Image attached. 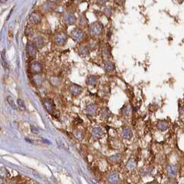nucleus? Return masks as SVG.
I'll return each mask as SVG.
<instances>
[{"label":"nucleus","instance_id":"obj_1","mask_svg":"<svg viewBox=\"0 0 184 184\" xmlns=\"http://www.w3.org/2000/svg\"><path fill=\"white\" fill-rule=\"evenodd\" d=\"M103 29L104 26L101 23H93L90 25L88 30H89L90 35L92 36H98L102 33Z\"/></svg>","mask_w":184,"mask_h":184},{"label":"nucleus","instance_id":"obj_2","mask_svg":"<svg viewBox=\"0 0 184 184\" xmlns=\"http://www.w3.org/2000/svg\"><path fill=\"white\" fill-rule=\"evenodd\" d=\"M84 32L78 28L74 29L71 32V37L75 41H81L84 38Z\"/></svg>","mask_w":184,"mask_h":184},{"label":"nucleus","instance_id":"obj_3","mask_svg":"<svg viewBox=\"0 0 184 184\" xmlns=\"http://www.w3.org/2000/svg\"><path fill=\"white\" fill-rule=\"evenodd\" d=\"M27 53H28V55L30 56V57L33 58L35 57V55H36V52H37V47L35 45V42H28V44H27Z\"/></svg>","mask_w":184,"mask_h":184},{"label":"nucleus","instance_id":"obj_4","mask_svg":"<svg viewBox=\"0 0 184 184\" xmlns=\"http://www.w3.org/2000/svg\"><path fill=\"white\" fill-rule=\"evenodd\" d=\"M67 41V35L65 33H59L57 34L54 37V42L56 45H63Z\"/></svg>","mask_w":184,"mask_h":184},{"label":"nucleus","instance_id":"obj_5","mask_svg":"<svg viewBox=\"0 0 184 184\" xmlns=\"http://www.w3.org/2000/svg\"><path fill=\"white\" fill-rule=\"evenodd\" d=\"M177 173H178V168H177L176 166H174V165L172 164L167 166L166 173L168 177H170V178H174L175 175H177Z\"/></svg>","mask_w":184,"mask_h":184},{"label":"nucleus","instance_id":"obj_6","mask_svg":"<svg viewBox=\"0 0 184 184\" xmlns=\"http://www.w3.org/2000/svg\"><path fill=\"white\" fill-rule=\"evenodd\" d=\"M30 69L32 74H39L42 71V66L40 63L37 62V61H32L30 64Z\"/></svg>","mask_w":184,"mask_h":184},{"label":"nucleus","instance_id":"obj_7","mask_svg":"<svg viewBox=\"0 0 184 184\" xmlns=\"http://www.w3.org/2000/svg\"><path fill=\"white\" fill-rule=\"evenodd\" d=\"M107 179L108 180L109 183L111 184H117L120 181V175L117 174L115 172H112V173H109L107 176Z\"/></svg>","mask_w":184,"mask_h":184},{"label":"nucleus","instance_id":"obj_8","mask_svg":"<svg viewBox=\"0 0 184 184\" xmlns=\"http://www.w3.org/2000/svg\"><path fill=\"white\" fill-rule=\"evenodd\" d=\"M157 128L159 129L161 132H165L168 129L169 124L166 120H160L157 123Z\"/></svg>","mask_w":184,"mask_h":184},{"label":"nucleus","instance_id":"obj_9","mask_svg":"<svg viewBox=\"0 0 184 184\" xmlns=\"http://www.w3.org/2000/svg\"><path fill=\"white\" fill-rule=\"evenodd\" d=\"M42 104H43L45 109L49 112V113L50 114L53 113V111L54 110V104L51 100L45 99V101H43V102H42Z\"/></svg>","mask_w":184,"mask_h":184},{"label":"nucleus","instance_id":"obj_10","mask_svg":"<svg viewBox=\"0 0 184 184\" xmlns=\"http://www.w3.org/2000/svg\"><path fill=\"white\" fill-rule=\"evenodd\" d=\"M64 20L66 22V24L68 25H73L76 23V18L74 14H71V13H68L67 15H65Z\"/></svg>","mask_w":184,"mask_h":184},{"label":"nucleus","instance_id":"obj_11","mask_svg":"<svg viewBox=\"0 0 184 184\" xmlns=\"http://www.w3.org/2000/svg\"><path fill=\"white\" fill-rule=\"evenodd\" d=\"M69 89L71 93H72L74 96H77V95L79 94V93L81 92V91H82V88H81V86L76 84L71 85V86H70Z\"/></svg>","mask_w":184,"mask_h":184},{"label":"nucleus","instance_id":"obj_12","mask_svg":"<svg viewBox=\"0 0 184 184\" xmlns=\"http://www.w3.org/2000/svg\"><path fill=\"white\" fill-rule=\"evenodd\" d=\"M104 69L107 72H112L115 69V66L112 61H107L104 63Z\"/></svg>","mask_w":184,"mask_h":184},{"label":"nucleus","instance_id":"obj_13","mask_svg":"<svg viewBox=\"0 0 184 184\" xmlns=\"http://www.w3.org/2000/svg\"><path fill=\"white\" fill-rule=\"evenodd\" d=\"M41 21V16L38 13H32L30 17V22L32 24H37Z\"/></svg>","mask_w":184,"mask_h":184},{"label":"nucleus","instance_id":"obj_14","mask_svg":"<svg viewBox=\"0 0 184 184\" xmlns=\"http://www.w3.org/2000/svg\"><path fill=\"white\" fill-rule=\"evenodd\" d=\"M122 136H123V137L125 138V139H129L132 137V131H131V129L127 127H124V128L122 129Z\"/></svg>","mask_w":184,"mask_h":184},{"label":"nucleus","instance_id":"obj_15","mask_svg":"<svg viewBox=\"0 0 184 184\" xmlns=\"http://www.w3.org/2000/svg\"><path fill=\"white\" fill-rule=\"evenodd\" d=\"M85 112H86L88 115H90V116L93 115L96 112V105H94V104L88 105V106L86 108Z\"/></svg>","mask_w":184,"mask_h":184},{"label":"nucleus","instance_id":"obj_16","mask_svg":"<svg viewBox=\"0 0 184 184\" xmlns=\"http://www.w3.org/2000/svg\"><path fill=\"white\" fill-rule=\"evenodd\" d=\"M78 52H79L80 55L82 56V57L83 58L88 55V54H89V50H88V47L85 45L81 46V47L78 48Z\"/></svg>","mask_w":184,"mask_h":184},{"label":"nucleus","instance_id":"obj_17","mask_svg":"<svg viewBox=\"0 0 184 184\" xmlns=\"http://www.w3.org/2000/svg\"><path fill=\"white\" fill-rule=\"evenodd\" d=\"M91 134L92 135L94 136L95 137H100L103 135L104 132L100 127H94V128L92 129Z\"/></svg>","mask_w":184,"mask_h":184},{"label":"nucleus","instance_id":"obj_18","mask_svg":"<svg viewBox=\"0 0 184 184\" xmlns=\"http://www.w3.org/2000/svg\"><path fill=\"white\" fill-rule=\"evenodd\" d=\"M35 45H36L37 47H41L44 45V40L43 38L41 37H37L35 39Z\"/></svg>","mask_w":184,"mask_h":184},{"label":"nucleus","instance_id":"obj_19","mask_svg":"<svg viewBox=\"0 0 184 184\" xmlns=\"http://www.w3.org/2000/svg\"><path fill=\"white\" fill-rule=\"evenodd\" d=\"M136 166H137V163H136V161H134V160H131V161H129L128 163H127V164L126 165V167H127V168L128 170H133L135 168Z\"/></svg>","mask_w":184,"mask_h":184},{"label":"nucleus","instance_id":"obj_20","mask_svg":"<svg viewBox=\"0 0 184 184\" xmlns=\"http://www.w3.org/2000/svg\"><path fill=\"white\" fill-rule=\"evenodd\" d=\"M97 82V77L94 76H89L87 78V81H86V83L88 85H94L96 84Z\"/></svg>","mask_w":184,"mask_h":184},{"label":"nucleus","instance_id":"obj_21","mask_svg":"<svg viewBox=\"0 0 184 184\" xmlns=\"http://www.w3.org/2000/svg\"><path fill=\"white\" fill-rule=\"evenodd\" d=\"M7 101H8V103L9 104L10 106L12 107V108L14 109V110H16V109H17L16 104L15 103V101H14V99H12V97L8 96L7 97Z\"/></svg>","mask_w":184,"mask_h":184},{"label":"nucleus","instance_id":"obj_22","mask_svg":"<svg viewBox=\"0 0 184 184\" xmlns=\"http://www.w3.org/2000/svg\"><path fill=\"white\" fill-rule=\"evenodd\" d=\"M18 105L19 108L21 110H24L25 109V103H24V101L22 99H18Z\"/></svg>","mask_w":184,"mask_h":184},{"label":"nucleus","instance_id":"obj_23","mask_svg":"<svg viewBox=\"0 0 184 184\" xmlns=\"http://www.w3.org/2000/svg\"><path fill=\"white\" fill-rule=\"evenodd\" d=\"M121 159V156L120 155H115V156H112L110 157V160H112V161L113 162H117Z\"/></svg>","mask_w":184,"mask_h":184},{"label":"nucleus","instance_id":"obj_24","mask_svg":"<svg viewBox=\"0 0 184 184\" xmlns=\"http://www.w3.org/2000/svg\"><path fill=\"white\" fill-rule=\"evenodd\" d=\"M104 13L107 17H110L112 15V10L110 8H105L104 10Z\"/></svg>","mask_w":184,"mask_h":184},{"label":"nucleus","instance_id":"obj_25","mask_svg":"<svg viewBox=\"0 0 184 184\" xmlns=\"http://www.w3.org/2000/svg\"><path fill=\"white\" fill-rule=\"evenodd\" d=\"M8 174V171L7 170V169H5L4 172H3V170L1 169V178H6L7 175Z\"/></svg>","mask_w":184,"mask_h":184},{"label":"nucleus","instance_id":"obj_26","mask_svg":"<svg viewBox=\"0 0 184 184\" xmlns=\"http://www.w3.org/2000/svg\"><path fill=\"white\" fill-rule=\"evenodd\" d=\"M31 131L32 132H33V133H38L39 132V129L37 128L36 127H35V126H31Z\"/></svg>","mask_w":184,"mask_h":184},{"label":"nucleus","instance_id":"obj_27","mask_svg":"<svg viewBox=\"0 0 184 184\" xmlns=\"http://www.w3.org/2000/svg\"><path fill=\"white\" fill-rule=\"evenodd\" d=\"M107 0H97V4L99 5H104L107 3Z\"/></svg>","mask_w":184,"mask_h":184},{"label":"nucleus","instance_id":"obj_28","mask_svg":"<svg viewBox=\"0 0 184 184\" xmlns=\"http://www.w3.org/2000/svg\"><path fill=\"white\" fill-rule=\"evenodd\" d=\"M166 184H178V183H177L176 180L172 178V179H170V180H168V181L167 182Z\"/></svg>","mask_w":184,"mask_h":184},{"label":"nucleus","instance_id":"obj_29","mask_svg":"<svg viewBox=\"0 0 184 184\" xmlns=\"http://www.w3.org/2000/svg\"><path fill=\"white\" fill-rule=\"evenodd\" d=\"M116 1H117V2H118L120 4H122V2H124V0H116Z\"/></svg>","mask_w":184,"mask_h":184},{"label":"nucleus","instance_id":"obj_30","mask_svg":"<svg viewBox=\"0 0 184 184\" xmlns=\"http://www.w3.org/2000/svg\"><path fill=\"white\" fill-rule=\"evenodd\" d=\"M49 1H50V2H51V3H55V2H56V1H58V0H48Z\"/></svg>","mask_w":184,"mask_h":184},{"label":"nucleus","instance_id":"obj_31","mask_svg":"<svg viewBox=\"0 0 184 184\" xmlns=\"http://www.w3.org/2000/svg\"><path fill=\"white\" fill-rule=\"evenodd\" d=\"M7 1V0H1V4H4V3H6Z\"/></svg>","mask_w":184,"mask_h":184},{"label":"nucleus","instance_id":"obj_32","mask_svg":"<svg viewBox=\"0 0 184 184\" xmlns=\"http://www.w3.org/2000/svg\"><path fill=\"white\" fill-rule=\"evenodd\" d=\"M7 184H17L14 183V182H8V183H7Z\"/></svg>","mask_w":184,"mask_h":184},{"label":"nucleus","instance_id":"obj_33","mask_svg":"<svg viewBox=\"0 0 184 184\" xmlns=\"http://www.w3.org/2000/svg\"><path fill=\"white\" fill-rule=\"evenodd\" d=\"M149 184H158V183H156V182H153V183H149Z\"/></svg>","mask_w":184,"mask_h":184}]
</instances>
